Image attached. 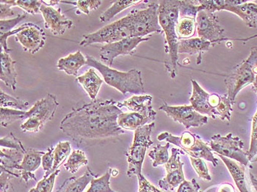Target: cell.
<instances>
[{"mask_svg":"<svg viewBox=\"0 0 257 192\" xmlns=\"http://www.w3.org/2000/svg\"><path fill=\"white\" fill-rule=\"evenodd\" d=\"M113 99L80 101L60 122L65 134L79 143L104 140L124 134L118 124L123 113Z\"/></svg>","mask_w":257,"mask_h":192,"instance_id":"obj_1","label":"cell"},{"mask_svg":"<svg viewBox=\"0 0 257 192\" xmlns=\"http://www.w3.org/2000/svg\"><path fill=\"white\" fill-rule=\"evenodd\" d=\"M159 23L166 36V47L165 50L168 54V59L165 67L170 77H177L178 66L179 37L177 25L179 22V1L163 0L159 1Z\"/></svg>","mask_w":257,"mask_h":192,"instance_id":"obj_2","label":"cell"},{"mask_svg":"<svg viewBox=\"0 0 257 192\" xmlns=\"http://www.w3.org/2000/svg\"><path fill=\"white\" fill-rule=\"evenodd\" d=\"M86 58L87 66L98 70L104 78V82L116 89L122 94L141 95L145 93L142 76L139 70L131 69L127 72H122L103 64L93 57L86 56Z\"/></svg>","mask_w":257,"mask_h":192,"instance_id":"obj_3","label":"cell"},{"mask_svg":"<svg viewBox=\"0 0 257 192\" xmlns=\"http://www.w3.org/2000/svg\"><path fill=\"white\" fill-rule=\"evenodd\" d=\"M191 83L193 93L190 102L196 112L213 119L230 121L233 104L227 94L224 96L215 93L209 94L196 80L191 79Z\"/></svg>","mask_w":257,"mask_h":192,"instance_id":"obj_4","label":"cell"},{"mask_svg":"<svg viewBox=\"0 0 257 192\" xmlns=\"http://www.w3.org/2000/svg\"><path fill=\"white\" fill-rule=\"evenodd\" d=\"M158 139L178 146L184 153L190 157L202 158L212 162L214 166H218V158H215L211 147L199 136L192 134L190 131H185L180 136H174L171 133L163 132L159 135Z\"/></svg>","mask_w":257,"mask_h":192,"instance_id":"obj_5","label":"cell"},{"mask_svg":"<svg viewBox=\"0 0 257 192\" xmlns=\"http://www.w3.org/2000/svg\"><path fill=\"white\" fill-rule=\"evenodd\" d=\"M155 126V123L153 122L135 131L133 144L126 153L128 163L126 174L128 177L136 175L139 177L142 174L141 172L146 153L149 147L154 143L153 141L151 139V135Z\"/></svg>","mask_w":257,"mask_h":192,"instance_id":"obj_6","label":"cell"},{"mask_svg":"<svg viewBox=\"0 0 257 192\" xmlns=\"http://www.w3.org/2000/svg\"><path fill=\"white\" fill-rule=\"evenodd\" d=\"M58 105L56 96L49 93L27 111L25 116L26 121L21 125V129L28 132H39L47 122L54 118Z\"/></svg>","mask_w":257,"mask_h":192,"instance_id":"obj_7","label":"cell"},{"mask_svg":"<svg viewBox=\"0 0 257 192\" xmlns=\"http://www.w3.org/2000/svg\"><path fill=\"white\" fill-rule=\"evenodd\" d=\"M257 65V47L250 50L248 58L238 66L225 79L227 87L228 96L232 104L235 101L236 96L244 87L253 84L256 79V74L253 68Z\"/></svg>","mask_w":257,"mask_h":192,"instance_id":"obj_8","label":"cell"},{"mask_svg":"<svg viewBox=\"0 0 257 192\" xmlns=\"http://www.w3.org/2000/svg\"><path fill=\"white\" fill-rule=\"evenodd\" d=\"M133 37L128 16L109 24L94 33L84 35L79 43L81 47L94 44H112Z\"/></svg>","mask_w":257,"mask_h":192,"instance_id":"obj_9","label":"cell"},{"mask_svg":"<svg viewBox=\"0 0 257 192\" xmlns=\"http://www.w3.org/2000/svg\"><path fill=\"white\" fill-rule=\"evenodd\" d=\"M158 11L159 1H154L147 9L133 11L128 14L133 37L144 38L154 33L163 34Z\"/></svg>","mask_w":257,"mask_h":192,"instance_id":"obj_10","label":"cell"},{"mask_svg":"<svg viewBox=\"0 0 257 192\" xmlns=\"http://www.w3.org/2000/svg\"><path fill=\"white\" fill-rule=\"evenodd\" d=\"M204 10L215 13V11L225 10L237 14L250 28L257 26V5L247 1H231V0H212L199 1Z\"/></svg>","mask_w":257,"mask_h":192,"instance_id":"obj_11","label":"cell"},{"mask_svg":"<svg viewBox=\"0 0 257 192\" xmlns=\"http://www.w3.org/2000/svg\"><path fill=\"white\" fill-rule=\"evenodd\" d=\"M209 144L212 151L215 152L218 155L236 160L243 166H247L248 163L247 153L242 150L244 142L237 136H234L231 133L226 136L214 135Z\"/></svg>","mask_w":257,"mask_h":192,"instance_id":"obj_12","label":"cell"},{"mask_svg":"<svg viewBox=\"0 0 257 192\" xmlns=\"http://www.w3.org/2000/svg\"><path fill=\"white\" fill-rule=\"evenodd\" d=\"M196 30L198 38L217 44L224 40V29L219 25L218 17L215 13L202 10L198 13L196 17Z\"/></svg>","mask_w":257,"mask_h":192,"instance_id":"obj_13","label":"cell"},{"mask_svg":"<svg viewBox=\"0 0 257 192\" xmlns=\"http://www.w3.org/2000/svg\"><path fill=\"white\" fill-rule=\"evenodd\" d=\"M160 110L166 112L168 117L183 125L187 129L192 127L199 128L208 123L207 116L198 113L191 105L173 106L164 104L160 106Z\"/></svg>","mask_w":257,"mask_h":192,"instance_id":"obj_14","label":"cell"},{"mask_svg":"<svg viewBox=\"0 0 257 192\" xmlns=\"http://www.w3.org/2000/svg\"><path fill=\"white\" fill-rule=\"evenodd\" d=\"M151 39L152 37H132L112 44H105L100 49V58L106 66L111 67L117 57L133 55L134 51L141 43L149 41Z\"/></svg>","mask_w":257,"mask_h":192,"instance_id":"obj_15","label":"cell"},{"mask_svg":"<svg viewBox=\"0 0 257 192\" xmlns=\"http://www.w3.org/2000/svg\"><path fill=\"white\" fill-rule=\"evenodd\" d=\"M185 154L181 149H171V155L167 163L165 164L166 174L164 178L159 181V185L165 191H174L176 187H178L185 181V174L183 172L184 163L180 160L179 155Z\"/></svg>","mask_w":257,"mask_h":192,"instance_id":"obj_16","label":"cell"},{"mask_svg":"<svg viewBox=\"0 0 257 192\" xmlns=\"http://www.w3.org/2000/svg\"><path fill=\"white\" fill-rule=\"evenodd\" d=\"M25 28L16 35V40L24 50L35 55L45 45V33L39 26L31 22L25 23Z\"/></svg>","mask_w":257,"mask_h":192,"instance_id":"obj_17","label":"cell"},{"mask_svg":"<svg viewBox=\"0 0 257 192\" xmlns=\"http://www.w3.org/2000/svg\"><path fill=\"white\" fill-rule=\"evenodd\" d=\"M41 14L44 20V26L54 36H62L73 26V22L62 14L61 9L43 4Z\"/></svg>","mask_w":257,"mask_h":192,"instance_id":"obj_18","label":"cell"},{"mask_svg":"<svg viewBox=\"0 0 257 192\" xmlns=\"http://www.w3.org/2000/svg\"><path fill=\"white\" fill-rule=\"evenodd\" d=\"M0 151L1 172L9 173L14 177H20V166L23 161L25 152L6 147H1Z\"/></svg>","mask_w":257,"mask_h":192,"instance_id":"obj_19","label":"cell"},{"mask_svg":"<svg viewBox=\"0 0 257 192\" xmlns=\"http://www.w3.org/2000/svg\"><path fill=\"white\" fill-rule=\"evenodd\" d=\"M46 152L38 151L32 148H27L23 161L21 163L20 171L22 179L25 182H29L30 180H36L35 176V171L39 169V166L42 163V156Z\"/></svg>","mask_w":257,"mask_h":192,"instance_id":"obj_20","label":"cell"},{"mask_svg":"<svg viewBox=\"0 0 257 192\" xmlns=\"http://www.w3.org/2000/svg\"><path fill=\"white\" fill-rule=\"evenodd\" d=\"M152 98L149 95H135L131 98L117 103L119 108L126 107L132 112H140L156 118L157 112L152 106Z\"/></svg>","mask_w":257,"mask_h":192,"instance_id":"obj_21","label":"cell"},{"mask_svg":"<svg viewBox=\"0 0 257 192\" xmlns=\"http://www.w3.org/2000/svg\"><path fill=\"white\" fill-rule=\"evenodd\" d=\"M214 44L209 41L194 38V39L179 40L178 54H187V55H198L196 64H201L202 55L204 52H208L212 48Z\"/></svg>","mask_w":257,"mask_h":192,"instance_id":"obj_22","label":"cell"},{"mask_svg":"<svg viewBox=\"0 0 257 192\" xmlns=\"http://www.w3.org/2000/svg\"><path fill=\"white\" fill-rule=\"evenodd\" d=\"M155 119V117L140 112H123L118 116V124L122 129L136 131L141 127L153 123Z\"/></svg>","mask_w":257,"mask_h":192,"instance_id":"obj_23","label":"cell"},{"mask_svg":"<svg viewBox=\"0 0 257 192\" xmlns=\"http://www.w3.org/2000/svg\"><path fill=\"white\" fill-rule=\"evenodd\" d=\"M0 52H1V58H0L1 74H0V79L4 82L6 86L15 90L17 89V73L15 68L17 62L13 60L9 54L6 53L3 50V47H0Z\"/></svg>","mask_w":257,"mask_h":192,"instance_id":"obj_24","label":"cell"},{"mask_svg":"<svg viewBox=\"0 0 257 192\" xmlns=\"http://www.w3.org/2000/svg\"><path fill=\"white\" fill-rule=\"evenodd\" d=\"M86 64V57L84 56L78 50L65 58H60L57 64V68L60 71H64L68 75L77 77L79 70Z\"/></svg>","mask_w":257,"mask_h":192,"instance_id":"obj_25","label":"cell"},{"mask_svg":"<svg viewBox=\"0 0 257 192\" xmlns=\"http://www.w3.org/2000/svg\"><path fill=\"white\" fill-rule=\"evenodd\" d=\"M79 85L83 87L92 101L96 100L104 81L96 74L93 68L88 69L85 74L77 77Z\"/></svg>","mask_w":257,"mask_h":192,"instance_id":"obj_26","label":"cell"},{"mask_svg":"<svg viewBox=\"0 0 257 192\" xmlns=\"http://www.w3.org/2000/svg\"><path fill=\"white\" fill-rule=\"evenodd\" d=\"M96 175L88 168V170L79 177H71L66 179L56 192H83Z\"/></svg>","mask_w":257,"mask_h":192,"instance_id":"obj_27","label":"cell"},{"mask_svg":"<svg viewBox=\"0 0 257 192\" xmlns=\"http://www.w3.org/2000/svg\"><path fill=\"white\" fill-rule=\"evenodd\" d=\"M218 156L225 163L226 167L228 168V171L231 173V177L234 179L239 191L248 192L247 190L246 185H245V176H244L245 168H244L243 165L238 164L232 159H230V158H226V157L222 156V155H218Z\"/></svg>","mask_w":257,"mask_h":192,"instance_id":"obj_28","label":"cell"},{"mask_svg":"<svg viewBox=\"0 0 257 192\" xmlns=\"http://www.w3.org/2000/svg\"><path fill=\"white\" fill-rule=\"evenodd\" d=\"M142 3H149V2L143 1V0H138V1H134V0L125 1V0H122V1L113 2L112 5H111L110 7L100 16V22H109V20H112L113 17H115L117 14L121 12V11L131 7V6H136V5Z\"/></svg>","mask_w":257,"mask_h":192,"instance_id":"obj_29","label":"cell"},{"mask_svg":"<svg viewBox=\"0 0 257 192\" xmlns=\"http://www.w3.org/2000/svg\"><path fill=\"white\" fill-rule=\"evenodd\" d=\"M88 163V158L82 150H74L69 155L66 163H64V167L68 172L74 174L79 170V168L87 165Z\"/></svg>","mask_w":257,"mask_h":192,"instance_id":"obj_30","label":"cell"},{"mask_svg":"<svg viewBox=\"0 0 257 192\" xmlns=\"http://www.w3.org/2000/svg\"><path fill=\"white\" fill-rule=\"evenodd\" d=\"M204 10L199 1H179V16L181 18H191L196 20L198 13Z\"/></svg>","mask_w":257,"mask_h":192,"instance_id":"obj_31","label":"cell"},{"mask_svg":"<svg viewBox=\"0 0 257 192\" xmlns=\"http://www.w3.org/2000/svg\"><path fill=\"white\" fill-rule=\"evenodd\" d=\"M196 30V20L191 18L179 19L177 25V33L179 40L191 39Z\"/></svg>","mask_w":257,"mask_h":192,"instance_id":"obj_32","label":"cell"},{"mask_svg":"<svg viewBox=\"0 0 257 192\" xmlns=\"http://www.w3.org/2000/svg\"><path fill=\"white\" fill-rule=\"evenodd\" d=\"M170 147L169 142H167L165 145L158 144L156 147H154L149 153V156L153 161L154 167L160 166V165L166 164L169 160V154H168V148Z\"/></svg>","mask_w":257,"mask_h":192,"instance_id":"obj_33","label":"cell"},{"mask_svg":"<svg viewBox=\"0 0 257 192\" xmlns=\"http://www.w3.org/2000/svg\"><path fill=\"white\" fill-rule=\"evenodd\" d=\"M71 144L69 142H60L57 144L54 150V166L52 172L59 169L60 166L64 162L65 160L71 155Z\"/></svg>","mask_w":257,"mask_h":192,"instance_id":"obj_34","label":"cell"},{"mask_svg":"<svg viewBox=\"0 0 257 192\" xmlns=\"http://www.w3.org/2000/svg\"><path fill=\"white\" fill-rule=\"evenodd\" d=\"M26 112L10 108L1 107L0 123L3 127H8L17 120H25Z\"/></svg>","mask_w":257,"mask_h":192,"instance_id":"obj_35","label":"cell"},{"mask_svg":"<svg viewBox=\"0 0 257 192\" xmlns=\"http://www.w3.org/2000/svg\"><path fill=\"white\" fill-rule=\"evenodd\" d=\"M112 169H109L107 172L99 177L94 178L90 182V187L87 192H115L111 188L110 180Z\"/></svg>","mask_w":257,"mask_h":192,"instance_id":"obj_36","label":"cell"},{"mask_svg":"<svg viewBox=\"0 0 257 192\" xmlns=\"http://www.w3.org/2000/svg\"><path fill=\"white\" fill-rule=\"evenodd\" d=\"M0 93H1V107L23 110V109H28L29 106L30 104L28 101L9 96L7 93H4L3 90H0Z\"/></svg>","mask_w":257,"mask_h":192,"instance_id":"obj_37","label":"cell"},{"mask_svg":"<svg viewBox=\"0 0 257 192\" xmlns=\"http://www.w3.org/2000/svg\"><path fill=\"white\" fill-rule=\"evenodd\" d=\"M62 3H67V4L73 5L77 9L81 14L88 15L90 11L96 10L99 9L102 2L95 1V0H88V1H60Z\"/></svg>","mask_w":257,"mask_h":192,"instance_id":"obj_38","label":"cell"},{"mask_svg":"<svg viewBox=\"0 0 257 192\" xmlns=\"http://www.w3.org/2000/svg\"><path fill=\"white\" fill-rule=\"evenodd\" d=\"M190 160L191 161L192 166L194 168L195 171L197 173L200 178L207 180L208 182L212 180V177L209 174L207 163L204 159L190 156Z\"/></svg>","mask_w":257,"mask_h":192,"instance_id":"obj_39","label":"cell"},{"mask_svg":"<svg viewBox=\"0 0 257 192\" xmlns=\"http://www.w3.org/2000/svg\"><path fill=\"white\" fill-rule=\"evenodd\" d=\"M42 2L36 0H15V6L20 8L32 15L41 14Z\"/></svg>","mask_w":257,"mask_h":192,"instance_id":"obj_40","label":"cell"},{"mask_svg":"<svg viewBox=\"0 0 257 192\" xmlns=\"http://www.w3.org/2000/svg\"><path fill=\"white\" fill-rule=\"evenodd\" d=\"M1 147L6 148L16 149L21 151L26 152L27 148L23 145L20 139H17L13 133H11L8 136L1 138L0 140Z\"/></svg>","mask_w":257,"mask_h":192,"instance_id":"obj_41","label":"cell"},{"mask_svg":"<svg viewBox=\"0 0 257 192\" xmlns=\"http://www.w3.org/2000/svg\"><path fill=\"white\" fill-rule=\"evenodd\" d=\"M28 14H23L11 20H0V34H6L14 30L17 25L27 18Z\"/></svg>","mask_w":257,"mask_h":192,"instance_id":"obj_42","label":"cell"},{"mask_svg":"<svg viewBox=\"0 0 257 192\" xmlns=\"http://www.w3.org/2000/svg\"><path fill=\"white\" fill-rule=\"evenodd\" d=\"M60 169L52 172L48 177H44L41 181L37 183L36 188L39 192H52L54 185H55V178L58 175Z\"/></svg>","mask_w":257,"mask_h":192,"instance_id":"obj_43","label":"cell"},{"mask_svg":"<svg viewBox=\"0 0 257 192\" xmlns=\"http://www.w3.org/2000/svg\"><path fill=\"white\" fill-rule=\"evenodd\" d=\"M53 147H50L48 149L47 152L42 156V166L44 169L45 175L44 177H48L52 173V168L54 166V161H55V157H54Z\"/></svg>","mask_w":257,"mask_h":192,"instance_id":"obj_44","label":"cell"},{"mask_svg":"<svg viewBox=\"0 0 257 192\" xmlns=\"http://www.w3.org/2000/svg\"><path fill=\"white\" fill-rule=\"evenodd\" d=\"M257 93V91H256ZM257 153V112L253 119L252 126L251 142H250V150L247 153L248 159L250 160Z\"/></svg>","mask_w":257,"mask_h":192,"instance_id":"obj_45","label":"cell"},{"mask_svg":"<svg viewBox=\"0 0 257 192\" xmlns=\"http://www.w3.org/2000/svg\"><path fill=\"white\" fill-rule=\"evenodd\" d=\"M177 192H201V186L195 178L191 180H185L179 185Z\"/></svg>","mask_w":257,"mask_h":192,"instance_id":"obj_46","label":"cell"},{"mask_svg":"<svg viewBox=\"0 0 257 192\" xmlns=\"http://www.w3.org/2000/svg\"><path fill=\"white\" fill-rule=\"evenodd\" d=\"M138 178H139V192H163L159 190L155 185H152L143 174H141Z\"/></svg>","mask_w":257,"mask_h":192,"instance_id":"obj_47","label":"cell"},{"mask_svg":"<svg viewBox=\"0 0 257 192\" xmlns=\"http://www.w3.org/2000/svg\"><path fill=\"white\" fill-rule=\"evenodd\" d=\"M11 8L12 6L11 5L0 2V18H1V20H6V18L17 15L15 11H13Z\"/></svg>","mask_w":257,"mask_h":192,"instance_id":"obj_48","label":"cell"},{"mask_svg":"<svg viewBox=\"0 0 257 192\" xmlns=\"http://www.w3.org/2000/svg\"><path fill=\"white\" fill-rule=\"evenodd\" d=\"M14 176L5 172H0V184H1V189L0 192H7L9 188V181Z\"/></svg>","mask_w":257,"mask_h":192,"instance_id":"obj_49","label":"cell"},{"mask_svg":"<svg viewBox=\"0 0 257 192\" xmlns=\"http://www.w3.org/2000/svg\"><path fill=\"white\" fill-rule=\"evenodd\" d=\"M217 192H235L234 186L231 183L224 182L218 187Z\"/></svg>","mask_w":257,"mask_h":192,"instance_id":"obj_50","label":"cell"},{"mask_svg":"<svg viewBox=\"0 0 257 192\" xmlns=\"http://www.w3.org/2000/svg\"><path fill=\"white\" fill-rule=\"evenodd\" d=\"M250 178H251L252 183H253V186H254L255 189H256L257 191V180L253 177L252 174H250Z\"/></svg>","mask_w":257,"mask_h":192,"instance_id":"obj_51","label":"cell"},{"mask_svg":"<svg viewBox=\"0 0 257 192\" xmlns=\"http://www.w3.org/2000/svg\"><path fill=\"white\" fill-rule=\"evenodd\" d=\"M29 192H39V191H38L37 188H31V189L30 190Z\"/></svg>","mask_w":257,"mask_h":192,"instance_id":"obj_52","label":"cell"},{"mask_svg":"<svg viewBox=\"0 0 257 192\" xmlns=\"http://www.w3.org/2000/svg\"><path fill=\"white\" fill-rule=\"evenodd\" d=\"M256 12L257 13V9H256Z\"/></svg>","mask_w":257,"mask_h":192,"instance_id":"obj_53","label":"cell"}]
</instances>
